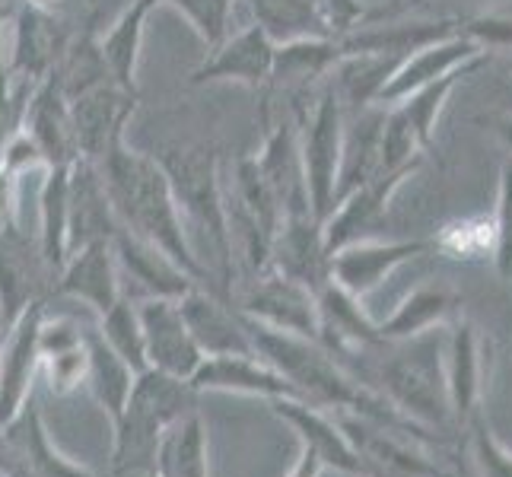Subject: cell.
I'll use <instances>...</instances> for the list:
<instances>
[{
	"label": "cell",
	"instance_id": "cell-25",
	"mask_svg": "<svg viewBox=\"0 0 512 477\" xmlns=\"http://www.w3.org/2000/svg\"><path fill=\"white\" fill-rule=\"evenodd\" d=\"M414 172H379L376 179H369L357 191H350L347 198L331 210L325 226V249L328 255L341 252L344 245L366 239L388 210V201L395 198V191L411 179Z\"/></svg>",
	"mask_w": 512,
	"mask_h": 477
},
{
	"label": "cell",
	"instance_id": "cell-45",
	"mask_svg": "<svg viewBox=\"0 0 512 477\" xmlns=\"http://www.w3.org/2000/svg\"><path fill=\"white\" fill-rule=\"evenodd\" d=\"M322 471H325V465L319 462V455L299 446V458H296V465L290 468L287 477H322Z\"/></svg>",
	"mask_w": 512,
	"mask_h": 477
},
{
	"label": "cell",
	"instance_id": "cell-1",
	"mask_svg": "<svg viewBox=\"0 0 512 477\" xmlns=\"http://www.w3.org/2000/svg\"><path fill=\"white\" fill-rule=\"evenodd\" d=\"M96 166L102 169L105 185H109L118 226L131 229L140 239H150L153 245H160L188 274L198 277L201 287L220 293V287L210 280V268L194 252L191 229L185 223L179 201H175L172 182L166 169L160 166V159L153 153H137L121 140Z\"/></svg>",
	"mask_w": 512,
	"mask_h": 477
},
{
	"label": "cell",
	"instance_id": "cell-32",
	"mask_svg": "<svg viewBox=\"0 0 512 477\" xmlns=\"http://www.w3.org/2000/svg\"><path fill=\"white\" fill-rule=\"evenodd\" d=\"M137 369L125 363L118 353L102 341V334L93 328L90 331V366H86V388L96 398V404L112 417V423L125 414L134 382H137Z\"/></svg>",
	"mask_w": 512,
	"mask_h": 477
},
{
	"label": "cell",
	"instance_id": "cell-11",
	"mask_svg": "<svg viewBox=\"0 0 512 477\" xmlns=\"http://www.w3.org/2000/svg\"><path fill=\"white\" fill-rule=\"evenodd\" d=\"M436 249V242L427 239H360L344 245L341 252L331 255L328 280L347 290L350 296L366 299L373 290L385 284V277H392L404 261H414Z\"/></svg>",
	"mask_w": 512,
	"mask_h": 477
},
{
	"label": "cell",
	"instance_id": "cell-36",
	"mask_svg": "<svg viewBox=\"0 0 512 477\" xmlns=\"http://www.w3.org/2000/svg\"><path fill=\"white\" fill-rule=\"evenodd\" d=\"M96 331L102 341L109 344L121 360L131 363L137 373L150 369L147 363V334H144V318H140V303L134 296H121L118 303L99 315Z\"/></svg>",
	"mask_w": 512,
	"mask_h": 477
},
{
	"label": "cell",
	"instance_id": "cell-2",
	"mask_svg": "<svg viewBox=\"0 0 512 477\" xmlns=\"http://www.w3.org/2000/svg\"><path fill=\"white\" fill-rule=\"evenodd\" d=\"M194 388L188 379L144 369L134 382V392L125 414L112 430V474L115 477H147L156 474V455H160L163 436L175 420L198 411L194 408Z\"/></svg>",
	"mask_w": 512,
	"mask_h": 477
},
{
	"label": "cell",
	"instance_id": "cell-31",
	"mask_svg": "<svg viewBox=\"0 0 512 477\" xmlns=\"http://www.w3.org/2000/svg\"><path fill=\"white\" fill-rule=\"evenodd\" d=\"M42 245V255L48 268L58 271L70 258V166L45 169L42 191H39V233H35Z\"/></svg>",
	"mask_w": 512,
	"mask_h": 477
},
{
	"label": "cell",
	"instance_id": "cell-42",
	"mask_svg": "<svg viewBox=\"0 0 512 477\" xmlns=\"http://www.w3.org/2000/svg\"><path fill=\"white\" fill-rule=\"evenodd\" d=\"M462 32L468 39L478 42L487 55L493 48H512V20L509 16H474V20L462 23Z\"/></svg>",
	"mask_w": 512,
	"mask_h": 477
},
{
	"label": "cell",
	"instance_id": "cell-41",
	"mask_svg": "<svg viewBox=\"0 0 512 477\" xmlns=\"http://www.w3.org/2000/svg\"><path fill=\"white\" fill-rule=\"evenodd\" d=\"M493 264L503 280H512V159L500 169L497 220H493Z\"/></svg>",
	"mask_w": 512,
	"mask_h": 477
},
{
	"label": "cell",
	"instance_id": "cell-6",
	"mask_svg": "<svg viewBox=\"0 0 512 477\" xmlns=\"http://www.w3.org/2000/svg\"><path fill=\"white\" fill-rule=\"evenodd\" d=\"M465 74L439 80L395 105H385V137H382V169L379 172H417L423 153L430 150L439 115H443L452 90Z\"/></svg>",
	"mask_w": 512,
	"mask_h": 477
},
{
	"label": "cell",
	"instance_id": "cell-50",
	"mask_svg": "<svg viewBox=\"0 0 512 477\" xmlns=\"http://www.w3.org/2000/svg\"><path fill=\"white\" fill-rule=\"evenodd\" d=\"M150 7H166V0H147Z\"/></svg>",
	"mask_w": 512,
	"mask_h": 477
},
{
	"label": "cell",
	"instance_id": "cell-44",
	"mask_svg": "<svg viewBox=\"0 0 512 477\" xmlns=\"http://www.w3.org/2000/svg\"><path fill=\"white\" fill-rule=\"evenodd\" d=\"M13 16H16V4H0V67H10Z\"/></svg>",
	"mask_w": 512,
	"mask_h": 477
},
{
	"label": "cell",
	"instance_id": "cell-37",
	"mask_svg": "<svg viewBox=\"0 0 512 477\" xmlns=\"http://www.w3.org/2000/svg\"><path fill=\"white\" fill-rule=\"evenodd\" d=\"M51 77L61 83L67 99H77L83 93L96 90V86L109 83L112 74H109V64L102 58L99 39H93V35H74V39L67 42L64 58Z\"/></svg>",
	"mask_w": 512,
	"mask_h": 477
},
{
	"label": "cell",
	"instance_id": "cell-3",
	"mask_svg": "<svg viewBox=\"0 0 512 477\" xmlns=\"http://www.w3.org/2000/svg\"><path fill=\"white\" fill-rule=\"evenodd\" d=\"M153 156L160 159V166L166 169L185 220L194 229H201L204 239L210 242V249H214L217 274H220L223 296H226V287L233 284V271H236V239H233V229H229L220 153L204 144H188V147L175 144V147H163Z\"/></svg>",
	"mask_w": 512,
	"mask_h": 477
},
{
	"label": "cell",
	"instance_id": "cell-52",
	"mask_svg": "<svg viewBox=\"0 0 512 477\" xmlns=\"http://www.w3.org/2000/svg\"><path fill=\"white\" fill-rule=\"evenodd\" d=\"M4 226H7V217H4V214H0V229H4Z\"/></svg>",
	"mask_w": 512,
	"mask_h": 477
},
{
	"label": "cell",
	"instance_id": "cell-15",
	"mask_svg": "<svg viewBox=\"0 0 512 477\" xmlns=\"http://www.w3.org/2000/svg\"><path fill=\"white\" fill-rule=\"evenodd\" d=\"M115 258L121 268V280H131L137 296L134 299H182L198 284V277L188 274L179 261L150 239L134 236L131 229H115L112 236Z\"/></svg>",
	"mask_w": 512,
	"mask_h": 477
},
{
	"label": "cell",
	"instance_id": "cell-35",
	"mask_svg": "<svg viewBox=\"0 0 512 477\" xmlns=\"http://www.w3.org/2000/svg\"><path fill=\"white\" fill-rule=\"evenodd\" d=\"M255 23L277 45L296 39H328L331 29L319 10V0H249ZM334 39V35H331Z\"/></svg>",
	"mask_w": 512,
	"mask_h": 477
},
{
	"label": "cell",
	"instance_id": "cell-19",
	"mask_svg": "<svg viewBox=\"0 0 512 477\" xmlns=\"http://www.w3.org/2000/svg\"><path fill=\"white\" fill-rule=\"evenodd\" d=\"M74 35H64L55 13L35 10L29 4H16L13 16V42H10V70L16 80L39 86L58 70L64 48Z\"/></svg>",
	"mask_w": 512,
	"mask_h": 477
},
{
	"label": "cell",
	"instance_id": "cell-48",
	"mask_svg": "<svg viewBox=\"0 0 512 477\" xmlns=\"http://www.w3.org/2000/svg\"><path fill=\"white\" fill-rule=\"evenodd\" d=\"M23 4L35 7V10H45V13H58L64 0H23Z\"/></svg>",
	"mask_w": 512,
	"mask_h": 477
},
{
	"label": "cell",
	"instance_id": "cell-49",
	"mask_svg": "<svg viewBox=\"0 0 512 477\" xmlns=\"http://www.w3.org/2000/svg\"><path fill=\"white\" fill-rule=\"evenodd\" d=\"M10 331V322H7V312H4V303H0V341H4V334Z\"/></svg>",
	"mask_w": 512,
	"mask_h": 477
},
{
	"label": "cell",
	"instance_id": "cell-43",
	"mask_svg": "<svg viewBox=\"0 0 512 477\" xmlns=\"http://www.w3.org/2000/svg\"><path fill=\"white\" fill-rule=\"evenodd\" d=\"M319 10H322L334 39H344V35H350L353 29H360L363 16H366L363 0H319Z\"/></svg>",
	"mask_w": 512,
	"mask_h": 477
},
{
	"label": "cell",
	"instance_id": "cell-17",
	"mask_svg": "<svg viewBox=\"0 0 512 477\" xmlns=\"http://www.w3.org/2000/svg\"><path fill=\"white\" fill-rule=\"evenodd\" d=\"M277 58V42L258 23L233 32L229 39L207 55V61L191 74L194 86L204 83H242L261 90L271 83Z\"/></svg>",
	"mask_w": 512,
	"mask_h": 477
},
{
	"label": "cell",
	"instance_id": "cell-24",
	"mask_svg": "<svg viewBox=\"0 0 512 477\" xmlns=\"http://www.w3.org/2000/svg\"><path fill=\"white\" fill-rule=\"evenodd\" d=\"M194 392H236V395H258L264 401L274 398H299L296 388L277 373V369L261 360L258 353H233V357H204L198 373L191 376Z\"/></svg>",
	"mask_w": 512,
	"mask_h": 477
},
{
	"label": "cell",
	"instance_id": "cell-5",
	"mask_svg": "<svg viewBox=\"0 0 512 477\" xmlns=\"http://www.w3.org/2000/svg\"><path fill=\"white\" fill-rule=\"evenodd\" d=\"M344 125L347 112L341 99L325 83L309 109L299 118V156H303L306 188L312 214L322 223L338 207V182H341V159H344Z\"/></svg>",
	"mask_w": 512,
	"mask_h": 477
},
{
	"label": "cell",
	"instance_id": "cell-38",
	"mask_svg": "<svg viewBox=\"0 0 512 477\" xmlns=\"http://www.w3.org/2000/svg\"><path fill=\"white\" fill-rule=\"evenodd\" d=\"M182 20L194 29V35L207 45V51L220 48L233 35V7L236 0H166Z\"/></svg>",
	"mask_w": 512,
	"mask_h": 477
},
{
	"label": "cell",
	"instance_id": "cell-22",
	"mask_svg": "<svg viewBox=\"0 0 512 477\" xmlns=\"http://www.w3.org/2000/svg\"><path fill=\"white\" fill-rule=\"evenodd\" d=\"M10 433V474L7 477H96L74 458H67L51 443L45 417L35 398L23 408V414L4 423Z\"/></svg>",
	"mask_w": 512,
	"mask_h": 477
},
{
	"label": "cell",
	"instance_id": "cell-27",
	"mask_svg": "<svg viewBox=\"0 0 512 477\" xmlns=\"http://www.w3.org/2000/svg\"><path fill=\"white\" fill-rule=\"evenodd\" d=\"M446 379L455 427H468L481 401V338L462 312L446 325Z\"/></svg>",
	"mask_w": 512,
	"mask_h": 477
},
{
	"label": "cell",
	"instance_id": "cell-23",
	"mask_svg": "<svg viewBox=\"0 0 512 477\" xmlns=\"http://www.w3.org/2000/svg\"><path fill=\"white\" fill-rule=\"evenodd\" d=\"M328 264L331 255L325 249V226L315 214H293L284 217L277 229L268 271L293 277L299 284H309L312 290H322L328 284Z\"/></svg>",
	"mask_w": 512,
	"mask_h": 477
},
{
	"label": "cell",
	"instance_id": "cell-4",
	"mask_svg": "<svg viewBox=\"0 0 512 477\" xmlns=\"http://www.w3.org/2000/svg\"><path fill=\"white\" fill-rule=\"evenodd\" d=\"M379 392L417 427L446 430L455 423L446 379V328L392 344L379 366Z\"/></svg>",
	"mask_w": 512,
	"mask_h": 477
},
{
	"label": "cell",
	"instance_id": "cell-29",
	"mask_svg": "<svg viewBox=\"0 0 512 477\" xmlns=\"http://www.w3.org/2000/svg\"><path fill=\"white\" fill-rule=\"evenodd\" d=\"M319 312H322V334L319 341L331 353L363 350V347H382L379 322L366 315L363 299L350 296L338 284H328L319 290Z\"/></svg>",
	"mask_w": 512,
	"mask_h": 477
},
{
	"label": "cell",
	"instance_id": "cell-33",
	"mask_svg": "<svg viewBox=\"0 0 512 477\" xmlns=\"http://www.w3.org/2000/svg\"><path fill=\"white\" fill-rule=\"evenodd\" d=\"M150 10L153 7L147 0H131V7L121 10L118 20L99 39L102 58L109 64L112 80L131 93H137V64H140V45H144V26Z\"/></svg>",
	"mask_w": 512,
	"mask_h": 477
},
{
	"label": "cell",
	"instance_id": "cell-18",
	"mask_svg": "<svg viewBox=\"0 0 512 477\" xmlns=\"http://www.w3.org/2000/svg\"><path fill=\"white\" fill-rule=\"evenodd\" d=\"M55 296L83 303L96 315L109 312L118 299L125 296L112 239H99V242L80 245V249L70 252V258L64 261V268L58 271Z\"/></svg>",
	"mask_w": 512,
	"mask_h": 477
},
{
	"label": "cell",
	"instance_id": "cell-7",
	"mask_svg": "<svg viewBox=\"0 0 512 477\" xmlns=\"http://www.w3.org/2000/svg\"><path fill=\"white\" fill-rule=\"evenodd\" d=\"M236 309L277 331L303 334V338L312 341H319L322 334L319 290H312L309 284H299V280L284 277L277 271L255 274Z\"/></svg>",
	"mask_w": 512,
	"mask_h": 477
},
{
	"label": "cell",
	"instance_id": "cell-47",
	"mask_svg": "<svg viewBox=\"0 0 512 477\" xmlns=\"http://www.w3.org/2000/svg\"><path fill=\"white\" fill-rule=\"evenodd\" d=\"M10 433L7 427H0V477H7L10 474Z\"/></svg>",
	"mask_w": 512,
	"mask_h": 477
},
{
	"label": "cell",
	"instance_id": "cell-14",
	"mask_svg": "<svg viewBox=\"0 0 512 477\" xmlns=\"http://www.w3.org/2000/svg\"><path fill=\"white\" fill-rule=\"evenodd\" d=\"M271 411L284 423H290L293 433L299 436V446L319 455L325 471L331 468L350 477H373L360 458V452L353 449V443L347 439L341 420L328 414V408H319V404L303 401V398H274Z\"/></svg>",
	"mask_w": 512,
	"mask_h": 477
},
{
	"label": "cell",
	"instance_id": "cell-9",
	"mask_svg": "<svg viewBox=\"0 0 512 477\" xmlns=\"http://www.w3.org/2000/svg\"><path fill=\"white\" fill-rule=\"evenodd\" d=\"M484 58H487V51L458 29L446 35V39H436L430 45L411 51V55L392 70V77H388L385 90L379 96V105H395L420 90H427V86L439 80L468 74V70H474Z\"/></svg>",
	"mask_w": 512,
	"mask_h": 477
},
{
	"label": "cell",
	"instance_id": "cell-8",
	"mask_svg": "<svg viewBox=\"0 0 512 477\" xmlns=\"http://www.w3.org/2000/svg\"><path fill=\"white\" fill-rule=\"evenodd\" d=\"M48 303L29 306L0 341V427L23 414L42 373V322Z\"/></svg>",
	"mask_w": 512,
	"mask_h": 477
},
{
	"label": "cell",
	"instance_id": "cell-28",
	"mask_svg": "<svg viewBox=\"0 0 512 477\" xmlns=\"http://www.w3.org/2000/svg\"><path fill=\"white\" fill-rule=\"evenodd\" d=\"M385 105H366L360 112H347L344 125V159L338 204L350 191H357L369 179H376L382 169V137H385Z\"/></svg>",
	"mask_w": 512,
	"mask_h": 477
},
{
	"label": "cell",
	"instance_id": "cell-46",
	"mask_svg": "<svg viewBox=\"0 0 512 477\" xmlns=\"http://www.w3.org/2000/svg\"><path fill=\"white\" fill-rule=\"evenodd\" d=\"M493 134H497L503 140V147L512 159V115H500V118H493Z\"/></svg>",
	"mask_w": 512,
	"mask_h": 477
},
{
	"label": "cell",
	"instance_id": "cell-12",
	"mask_svg": "<svg viewBox=\"0 0 512 477\" xmlns=\"http://www.w3.org/2000/svg\"><path fill=\"white\" fill-rule=\"evenodd\" d=\"M134 109H137V93L118 86L115 80L70 99V118H74L80 159L102 163L109 150L125 140V128Z\"/></svg>",
	"mask_w": 512,
	"mask_h": 477
},
{
	"label": "cell",
	"instance_id": "cell-30",
	"mask_svg": "<svg viewBox=\"0 0 512 477\" xmlns=\"http://www.w3.org/2000/svg\"><path fill=\"white\" fill-rule=\"evenodd\" d=\"M458 315V296L446 284H423L411 290L395 306V312L379 322V334L385 344H401L446 328Z\"/></svg>",
	"mask_w": 512,
	"mask_h": 477
},
{
	"label": "cell",
	"instance_id": "cell-51",
	"mask_svg": "<svg viewBox=\"0 0 512 477\" xmlns=\"http://www.w3.org/2000/svg\"><path fill=\"white\" fill-rule=\"evenodd\" d=\"M4 156H7V150H0V172H4Z\"/></svg>",
	"mask_w": 512,
	"mask_h": 477
},
{
	"label": "cell",
	"instance_id": "cell-26",
	"mask_svg": "<svg viewBox=\"0 0 512 477\" xmlns=\"http://www.w3.org/2000/svg\"><path fill=\"white\" fill-rule=\"evenodd\" d=\"M118 217L109 198V185L96 163L77 159L70 166V252L99 239H112Z\"/></svg>",
	"mask_w": 512,
	"mask_h": 477
},
{
	"label": "cell",
	"instance_id": "cell-34",
	"mask_svg": "<svg viewBox=\"0 0 512 477\" xmlns=\"http://www.w3.org/2000/svg\"><path fill=\"white\" fill-rule=\"evenodd\" d=\"M156 477H210L207 427L198 411L175 420L156 455Z\"/></svg>",
	"mask_w": 512,
	"mask_h": 477
},
{
	"label": "cell",
	"instance_id": "cell-40",
	"mask_svg": "<svg viewBox=\"0 0 512 477\" xmlns=\"http://www.w3.org/2000/svg\"><path fill=\"white\" fill-rule=\"evenodd\" d=\"M468 452L478 477H512V452L500 443L481 411L468 420Z\"/></svg>",
	"mask_w": 512,
	"mask_h": 477
},
{
	"label": "cell",
	"instance_id": "cell-53",
	"mask_svg": "<svg viewBox=\"0 0 512 477\" xmlns=\"http://www.w3.org/2000/svg\"><path fill=\"white\" fill-rule=\"evenodd\" d=\"M0 4H20V0H0Z\"/></svg>",
	"mask_w": 512,
	"mask_h": 477
},
{
	"label": "cell",
	"instance_id": "cell-20",
	"mask_svg": "<svg viewBox=\"0 0 512 477\" xmlns=\"http://www.w3.org/2000/svg\"><path fill=\"white\" fill-rule=\"evenodd\" d=\"M23 131L42 153L45 166H74L80 159L77 150V134H74V118H70V99L64 96L61 83L55 77L42 80L32 90Z\"/></svg>",
	"mask_w": 512,
	"mask_h": 477
},
{
	"label": "cell",
	"instance_id": "cell-16",
	"mask_svg": "<svg viewBox=\"0 0 512 477\" xmlns=\"http://www.w3.org/2000/svg\"><path fill=\"white\" fill-rule=\"evenodd\" d=\"M147 334V363L160 373L188 379L198 373L204 353L185 322L179 299H137Z\"/></svg>",
	"mask_w": 512,
	"mask_h": 477
},
{
	"label": "cell",
	"instance_id": "cell-10",
	"mask_svg": "<svg viewBox=\"0 0 512 477\" xmlns=\"http://www.w3.org/2000/svg\"><path fill=\"white\" fill-rule=\"evenodd\" d=\"M55 293V271L48 268L39 239H29L16 223L0 229V303L13 325L29 306L48 303Z\"/></svg>",
	"mask_w": 512,
	"mask_h": 477
},
{
	"label": "cell",
	"instance_id": "cell-21",
	"mask_svg": "<svg viewBox=\"0 0 512 477\" xmlns=\"http://www.w3.org/2000/svg\"><path fill=\"white\" fill-rule=\"evenodd\" d=\"M185 322L198 341L204 357H233V353H255V344L245 328L239 309L229 306V299L217 290L194 287L179 299Z\"/></svg>",
	"mask_w": 512,
	"mask_h": 477
},
{
	"label": "cell",
	"instance_id": "cell-13",
	"mask_svg": "<svg viewBox=\"0 0 512 477\" xmlns=\"http://www.w3.org/2000/svg\"><path fill=\"white\" fill-rule=\"evenodd\" d=\"M353 449L360 452L373 477H443V468L433 465L427 455L417 452L414 436L388 430L376 420H366L353 411H334Z\"/></svg>",
	"mask_w": 512,
	"mask_h": 477
},
{
	"label": "cell",
	"instance_id": "cell-39",
	"mask_svg": "<svg viewBox=\"0 0 512 477\" xmlns=\"http://www.w3.org/2000/svg\"><path fill=\"white\" fill-rule=\"evenodd\" d=\"M86 366H90V334L80 344L42 353V373L48 382V392L61 398L86 385Z\"/></svg>",
	"mask_w": 512,
	"mask_h": 477
}]
</instances>
